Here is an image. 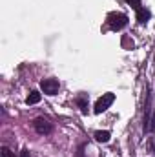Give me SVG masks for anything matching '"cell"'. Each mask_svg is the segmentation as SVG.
Returning a JSON list of instances; mask_svg holds the SVG:
<instances>
[{"label":"cell","mask_w":155,"mask_h":157,"mask_svg":"<svg viewBox=\"0 0 155 157\" xmlns=\"http://www.w3.org/2000/svg\"><path fill=\"white\" fill-rule=\"evenodd\" d=\"M108 24H110L112 29L119 31V29H122V28L128 26V17L124 13H110L108 15Z\"/></svg>","instance_id":"1"},{"label":"cell","mask_w":155,"mask_h":157,"mask_svg":"<svg viewBox=\"0 0 155 157\" xmlns=\"http://www.w3.org/2000/svg\"><path fill=\"white\" fill-rule=\"evenodd\" d=\"M113 101H115V95H113V93H104V95L95 102V113H102V112H106V110L113 104Z\"/></svg>","instance_id":"2"},{"label":"cell","mask_w":155,"mask_h":157,"mask_svg":"<svg viewBox=\"0 0 155 157\" xmlns=\"http://www.w3.org/2000/svg\"><path fill=\"white\" fill-rule=\"evenodd\" d=\"M40 88L46 95H55L59 91V80L57 78H44L40 82Z\"/></svg>","instance_id":"3"},{"label":"cell","mask_w":155,"mask_h":157,"mask_svg":"<svg viewBox=\"0 0 155 157\" xmlns=\"http://www.w3.org/2000/svg\"><path fill=\"white\" fill-rule=\"evenodd\" d=\"M33 126H35V130L39 132V133H49L51 132V124H49V121H46V119H42V117H39V119H35V122H33Z\"/></svg>","instance_id":"4"},{"label":"cell","mask_w":155,"mask_h":157,"mask_svg":"<svg viewBox=\"0 0 155 157\" xmlns=\"http://www.w3.org/2000/svg\"><path fill=\"white\" fill-rule=\"evenodd\" d=\"M150 17H152V15H150V11H148V9H144V7H141V9L137 11V20H139L141 24L148 22V20H150Z\"/></svg>","instance_id":"5"},{"label":"cell","mask_w":155,"mask_h":157,"mask_svg":"<svg viewBox=\"0 0 155 157\" xmlns=\"http://www.w3.org/2000/svg\"><path fill=\"white\" fill-rule=\"evenodd\" d=\"M110 137H112L110 132H97V133H95V139H97L99 143H108Z\"/></svg>","instance_id":"6"},{"label":"cell","mask_w":155,"mask_h":157,"mask_svg":"<svg viewBox=\"0 0 155 157\" xmlns=\"http://www.w3.org/2000/svg\"><path fill=\"white\" fill-rule=\"evenodd\" d=\"M39 101H40V93L39 91H31V93L28 95V99H26L28 104H37Z\"/></svg>","instance_id":"7"},{"label":"cell","mask_w":155,"mask_h":157,"mask_svg":"<svg viewBox=\"0 0 155 157\" xmlns=\"http://www.w3.org/2000/svg\"><path fill=\"white\" fill-rule=\"evenodd\" d=\"M126 4H130L135 11H139V9H141V0H126Z\"/></svg>","instance_id":"8"},{"label":"cell","mask_w":155,"mask_h":157,"mask_svg":"<svg viewBox=\"0 0 155 157\" xmlns=\"http://www.w3.org/2000/svg\"><path fill=\"white\" fill-rule=\"evenodd\" d=\"M78 106H80L82 113H88V104H86V101H84V99H78Z\"/></svg>","instance_id":"9"},{"label":"cell","mask_w":155,"mask_h":157,"mask_svg":"<svg viewBox=\"0 0 155 157\" xmlns=\"http://www.w3.org/2000/svg\"><path fill=\"white\" fill-rule=\"evenodd\" d=\"M2 157H15V155H13V152H11L9 148L4 146V148H2Z\"/></svg>","instance_id":"10"},{"label":"cell","mask_w":155,"mask_h":157,"mask_svg":"<svg viewBox=\"0 0 155 157\" xmlns=\"http://www.w3.org/2000/svg\"><path fill=\"white\" fill-rule=\"evenodd\" d=\"M20 157H29V150H28V148H24V150L20 152Z\"/></svg>","instance_id":"11"}]
</instances>
